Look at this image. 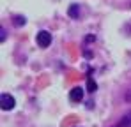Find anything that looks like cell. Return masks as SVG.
<instances>
[{
	"mask_svg": "<svg viewBox=\"0 0 131 127\" xmlns=\"http://www.w3.org/2000/svg\"><path fill=\"white\" fill-rule=\"evenodd\" d=\"M14 106H16V101H14V97L11 94H2V97H0V108L4 111H11Z\"/></svg>",
	"mask_w": 131,
	"mask_h": 127,
	"instance_id": "6da1fadb",
	"label": "cell"
},
{
	"mask_svg": "<svg viewBox=\"0 0 131 127\" xmlns=\"http://www.w3.org/2000/svg\"><path fill=\"white\" fill-rule=\"evenodd\" d=\"M36 41H37V44H39L41 48H48V46H50V42H51V35H50V32L41 30V32L37 34Z\"/></svg>",
	"mask_w": 131,
	"mask_h": 127,
	"instance_id": "7a4b0ae2",
	"label": "cell"
},
{
	"mask_svg": "<svg viewBox=\"0 0 131 127\" xmlns=\"http://www.w3.org/2000/svg\"><path fill=\"white\" fill-rule=\"evenodd\" d=\"M69 97H71L74 103H78V101H82V99H83V90H82V88H73Z\"/></svg>",
	"mask_w": 131,
	"mask_h": 127,
	"instance_id": "3957f363",
	"label": "cell"
},
{
	"mask_svg": "<svg viewBox=\"0 0 131 127\" xmlns=\"http://www.w3.org/2000/svg\"><path fill=\"white\" fill-rule=\"evenodd\" d=\"M112 127H131V113L126 115V117H122L115 125H112Z\"/></svg>",
	"mask_w": 131,
	"mask_h": 127,
	"instance_id": "277c9868",
	"label": "cell"
},
{
	"mask_svg": "<svg viewBox=\"0 0 131 127\" xmlns=\"http://www.w3.org/2000/svg\"><path fill=\"white\" fill-rule=\"evenodd\" d=\"M126 101H131V88L126 92Z\"/></svg>",
	"mask_w": 131,
	"mask_h": 127,
	"instance_id": "5b68a950",
	"label": "cell"
}]
</instances>
